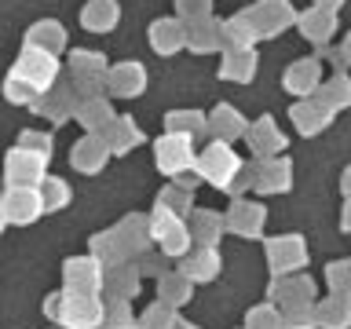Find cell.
<instances>
[{"instance_id": "obj_4", "label": "cell", "mask_w": 351, "mask_h": 329, "mask_svg": "<svg viewBox=\"0 0 351 329\" xmlns=\"http://www.w3.org/2000/svg\"><path fill=\"white\" fill-rule=\"evenodd\" d=\"M154 234L165 241V249H169V252L186 245V230H183L180 219H172V216H158V219H154Z\"/></svg>"}, {"instance_id": "obj_11", "label": "cell", "mask_w": 351, "mask_h": 329, "mask_svg": "<svg viewBox=\"0 0 351 329\" xmlns=\"http://www.w3.org/2000/svg\"><path fill=\"white\" fill-rule=\"evenodd\" d=\"M348 51H351V44H348Z\"/></svg>"}, {"instance_id": "obj_7", "label": "cell", "mask_w": 351, "mask_h": 329, "mask_svg": "<svg viewBox=\"0 0 351 329\" xmlns=\"http://www.w3.org/2000/svg\"><path fill=\"white\" fill-rule=\"evenodd\" d=\"M110 19H114V8L110 4H95L92 15H84V22H92V26H110Z\"/></svg>"}, {"instance_id": "obj_9", "label": "cell", "mask_w": 351, "mask_h": 329, "mask_svg": "<svg viewBox=\"0 0 351 329\" xmlns=\"http://www.w3.org/2000/svg\"><path fill=\"white\" fill-rule=\"evenodd\" d=\"M311 70H296V73H289V84H296V88H307V84H311Z\"/></svg>"}, {"instance_id": "obj_5", "label": "cell", "mask_w": 351, "mask_h": 329, "mask_svg": "<svg viewBox=\"0 0 351 329\" xmlns=\"http://www.w3.org/2000/svg\"><path fill=\"white\" fill-rule=\"evenodd\" d=\"M29 48H44V51H55V48H62V29H55V26H40L37 33H33Z\"/></svg>"}, {"instance_id": "obj_1", "label": "cell", "mask_w": 351, "mask_h": 329, "mask_svg": "<svg viewBox=\"0 0 351 329\" xmlns=\"http://www.w3.org/2000/svg\"><path fill=\"white\" fill-rule=\"evenodd\" d=\"M55 73H59V62H55L51 51L26 48L19 66H15V73H11V81H19L22 88H29V92H44V88L55 81Z\"/></svg>"}, {"instance_id": "obj_3", "label": "cell", "mask_w": 351, "mask_h": 329, "mask_svg": "<svg viewBox=\"0 0 351 329\" xmlns=\"http://www.w3.org/2000/svg\"><path fill=\"white\" fill-rule=\"evenodd\" d=\"M234 164H238V161H234V154H230L227 147H208V150L202 154V161H197V169H202L213 183L223 186V183L230 180V172H234Z\"/></svg>"}, {"instance_id": "obj_8", "label": "cell", "mask_w": 351, "mask_h": 329, "mask_svg": "<svg viewBox=\"0 0 351 329\" xmlns=\"http://www.w3.org/2000/svg\"><path fill=\"white\" fill-rule=\"evenodd\" d=\"M304 26H307V33H311V37H318V33H326L329 26H333V22H329V19H322V15H311V19L304 22Z\"/></svg>"}, {"instance_id": "obj_2", "label": "cell", "mask_w": 351, "mask_h": 329, "mask_svg": "<svg viewBox=\"0 0 351 329\" xmlns=\"http://www.w3.org/2000/svg\"><path fill=\"white\" fill-rule=\"evenodd\" d=\"M158 169L161 172H183L186 164L194 161V150H191V136H183V132H172V136L158 139Z\"/></svg>"}, {"instance_id": "obj_6", "label": "cell", "mask_w": 351, "mask_h": 329, "mask_svg": "<svg viewBox=\"0 0 351 329\" xmlns=\"http://www.w3.org/2000/svg\"><path fill=\"white\" fill-rule=\"evenodd\" d=\"M154 33H158V48H161V51H169L172 44H180V29L169 26V22H161V26L154 29Z\"/></svg>"}, {"instance_id": "obj_10", "label": "cell", "mask_w": 351, "mask_h": 329, "mask_svg": "<svg viewBox=\"0 0 351 329\" xmlns=\"http://www.w3.org/2000/svg\"><path fill=\"white\" fill-rule=\"evenodd\" d=\"M117 84H121V88H136V84H139V73H136V70H125V73L117 77Z\"/></svg>"}]
</instances>
